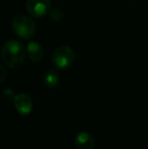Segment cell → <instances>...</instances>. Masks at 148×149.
Segmentation results:
<instances>
[{
    "mask_svg": "<svg viewBox=\"0 0 148 149\" xmlns=\"http://www.w3.org/2000/svg\"><path fill=\"white\" fill-rule=\"evenodd\" d=\"M26 55L28 59L35 63L40 62L44 57L43 47L37 41H30L26 45Z\"/></svg>",
    "mask_w": 148,
    "mask_h": 149,
    "instance_id": "cell-7",
    "label": "cell"
},
{
    "mask_svg": "<svg viewBox=\"0 0 148 149\" xmlns=\"http://www.w3.org/2000/svg\"><path fill=\"white\" fill-rule=\"evenodd\" d=\"M13 104L17 113L22 116H28L34 108L33 100L26 93L15 94L13 98Z\"/></svg>",
    "mask_w": 148,
    "mask_h": 149,
    "instance_id": "cell-5",
    "label": "cell"
},
{
    "mask_svg": "<svg viewBox=\"0 0 148 149\" xmlns=\"http://www.w3.org/2000/svg\"><path fill=\"white\" fill-rule=\"evenodd\" d=\"M26 50L20 42L9 40L2 47L1 57L3 63L11 69L19 68L24 62Z\"/></svg>",
    "mask_w": 148,
    "mask_h": 149,
    "instance_id": "cell-1",
    "label": "cell"
},
{
    "mask_svg": "<svg viewBox=\"0 0 148 149\" xmlns=\"http://www.w3.org/2000/svg\"><path fill=\"white\" fill-rule=\"evenodd\" d=\"M48 15H49L50 18H51L52 20H54V22H60V20H62V18H63V12H62L59 8H51V10H50Z\"/></svg>",
    "mask_w": 148,
    "mask_h": 149,
    "instance_id": "cell-9",
    "label": "cell"
},
{
    "mask_svg": "<svg viewBox=\"0 0 148 149\" xmlns=\"http://www.w3.org/2000/svg\"><path fill=\"white\" fill-rule=\"evenodd\" d=\"M59 82H60V76L56 70L50 69L44 75V84L48 88L50 89L56 88L59 85Z\"/></svg>",
    "mask_w": 148,
    "mask_h": 149,
    "instance_id": "cell-8",
    "label": "cell"
},
{
    "mask_svg": "<svg viewBox=\"0 0 148 149\" xmlns=\"http://www.w3.org/2000/svg\"><path fill=\"white\" fill-rule=\"evenodd\" d=\"M13 33L24 40H28L36 35L37 26L32 18L26 15H18L13 18L11 24Z\"/></svg>",
    "mask_w": 148,
    "mask_h": 149,
    "instance_id": "cell-2",
    "label": "cell"
},
{
    "mask_svg": "<svg viewBox=\"0 0 148 149\" xmlns=\"http://www.w3.org/2000/svg\"><path fill=\"white\" fill-rule=\"evenodd\" d=\"M75 145L77 149H93L95 140L88 132H79L75 136Z\"/></svg>",
    "mask_w": 148,
    "mask_h": 149,
    "instance_id": "cell-6",
    "label": "cell"
},
{
    "mask_svg": "<svg viewBox=\"0 0 148 149\" xmlns=\"http://www.w3.org/2000/svg\"><path fill=\"white\" fill-rule=\"evenodd\" d=\"M26 10L32 17L42 18L51 10L50 0H26Z\"/></svg>",
    "mask_w": 148,
    "mask_h": 149,
    "instance_id": "cell-4",
    "label": "cell"
},
{
    "mask_svg": "<svg viewBox=\"0 0 148 149\" xmlns=\"http://www.w3.org/2000/svg\"><path fill=\"white\" fill-rule=\"evenodd\" d=\"M75 53L69 46L58 47L52 54V63L57 69H66L74 62Z\"/></svg>",
    "mask_w": 148,
    "mask_h": 149,
    "instance_id": "cell-3",
    "label": "cell"
},
{
    "mask_svg": "<svg viewBox=\"0 0 148 149\" xmlns=\"http://www.w3.org/2000/svg\"><path fill=\"white\" fill-rule=\"evenodd\" d=\"M0 71H1V77H0V82H3L4 80H5V77H6V71L5 69H4L3 66H0Z\"/></svg>",
    "mask_w": 148,
    "mask_h": 149,
    "instance_id": "cell-11",
    "label": "cell"
},
{
    "mask_svg": "<svg viewBox=\"0 0 148 149\" xmlns=\"http://www.w3.org/2000/svg\"><path fill=\"white\" fill-rule=\"evenodd\" d=\"M2 95H3L4 98H8V100L12 98V100H13L14 96H15V94H14V92H13V90H12V89L6 88V89H4L3 91H2Z\"/></svg>",
    "mask_w": 148,
    "mask_h": 149,
    "instance_id": "cell-10",
    "label": "cell"
}]
</instances>
